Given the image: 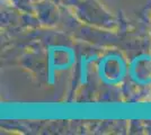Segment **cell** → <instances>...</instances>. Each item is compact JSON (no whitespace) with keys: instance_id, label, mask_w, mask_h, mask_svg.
I'll return each instance as SVG.
<instances>
[{"instance_id":"1","label":"cell","mask_w":151,"mask_h":135,"mask_svg":"<svg viewBox=\"0 0 151 135\" xmlns=\"http://www.w3.org/2000/svg\"><path fill=\"white\" fill-rule=\"evenodd\" d=\"M126 73V65L119 56L111 54L104 58L98 65V74L107 84H117L123 80Z\"/></svg>"},{"instance_id":"2","label":"cell","mask_w":151,"mask_h":135,"mask_svg":"<svg viewBox=\"0 0 151 135\" xmlns=\"http://www.w3.org/2000/svg\"><path fill=\"white\" fill-rule=\"evenodd\" d=\"M151 60L148 55H141L135 58L130 65L129 73L133 80L140 84H148L151 82Z\"/></svg>"}]
</instances>
